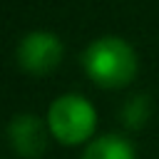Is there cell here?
<instances>
[{"mask_svg":"<svg viewBox=\"0 0 159 159\" xmlns=\"http://www.w3.org/2000/svg\"><path fill=\"white\" fill-rule=\"evenodd\" d=\"M62 60V42L47 30H35L17 45V62L30 75H50Z\"/></svg>","mask_w":159,"mask_h":159,"instance_id":"cell-3","label":"cell"},{"mask_svg":"<svg viewBox=\"0 0 159 159\" xmlns=\"http://www.w3.org/2000/svg\"><path fill=\"white\" fill-rule=\"evenodd\" d=\"M149 112H152L149 99H147L144 94H137V97H132V99L124 104V109H122V122H124L129 129H137V127H142V124L147 122Z\"/></svg>","mask_w":159,"mask_h":159,"instance_id":"cell-6","label":"cell"},{"mask_svg":"<svg viewBox=\"0 0 159 159\" xmlns=\"http://www.w3.org/2000/svg\"><path fill=\"white\" fill-rule=\"evenodd\" d=\"M47 132L50 129H45V124L35 114H17V117H12V122L7 127V137H10L12 149L27 159H35L45 152Z\"/></svg>","mask_w":159,"mask_h":159,"instance_id":"cell-4","label":"cell"},{"mask_svg":"<svg viewBox=\"0 0 159 159\" xmlns=\"http://www.w3.org/2000/svg\"><path fill=\"white\" fill-rule=\"evenodd\" d=\"M82 159H134V147L119 134H104L84 149Z\"/></svg>","mask_w":159,"mask_h":159,"instance_id":"cell-5","label":"cell"},{"mask_svg":"<svg viewBox=\"0 0 159 159\" xmlns=\"http://www.w3.org/2000/svg\"><path fill=\"white\" fill-rule=\"evenodd\" d=\"M97 127L94 107L80 94H62L47 109V129L62 144H80Z\"/></svg>","mask_w":159,"mask_h":159,"instance_id":"cell-2","label":"cell"},{"mask_svg":"<svg viewBox=\"0 0 159 159\" xmlns=\"http://www.w3.org/2000/svg\"><path fill=\"white\" fill-rule=\"evenodd\" d=\"M82 65L87 77L107 89L124 87L137 75V52L122 37H99L87 45L82 55Z\"/></svg>","mask_w":159,"mask_h":159,"instance_id":"cell-1","label":"cell"}]
</instances>
